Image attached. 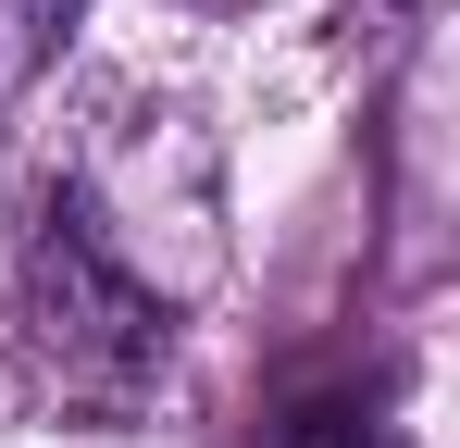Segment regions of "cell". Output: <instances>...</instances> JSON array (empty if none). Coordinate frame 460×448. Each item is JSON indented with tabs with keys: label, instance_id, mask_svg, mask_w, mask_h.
<instances>
[{
	"label": "cell",
	"instance_id": "6da1fadb",
	"mask_svg": "<svg viewBox=\"0 0 460 448\" xmlns=\"http://www.w3.org/2000/svg\"><path fill=\"white\" fill-rule=\"evenodd\" d=\"M25 324H38V349L75 373H150L174 349V311H162L125 262H112V237L87 212H50L38 224V249H25Z\"/></svg>",
	"mask_w": 460,
	"mask_h": 448
},
{
	"label": "cell",
	"instance_id": "7a4b0ae2",
	"mask_svg": "<svg viewBox=\"0 0 460 448\" xmlns=\"http://www.w3.org/2000/svg\"><path fill=\"white\" fill-rule=\"evenodd\" d=\"M75 13H87V0H0V87H25V75H38V50H50Z\"/></svg>",
	"mask_w": 460,
	"mask_h": 448
}]
</instances>
